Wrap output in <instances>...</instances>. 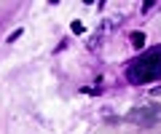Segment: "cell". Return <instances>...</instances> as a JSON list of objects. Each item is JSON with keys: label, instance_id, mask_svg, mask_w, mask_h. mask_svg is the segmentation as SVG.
I'll return each mask as SVG.
<instances>
[{"label": "cell", "instance_id": "1", "mask_svg": "<svg viewBox=\"0 0 161 134\" xmlns=\"http://www.w3.org/2000/svg\"><path fill=\"white\" fill-rule=\"evenodd\" d=\"M156 78H161V48L150 51V54H142L129 67V81L132 83H150Z\"/></svg>", "mask_w": 161, "mask_h": 134}, {"label": "cell", "instance_id": "2", "mask_svg": "<svg viewBox=\"0 0 161 134\" xmlns=\"http://www.w3.org/2000/svg\"><path fill=\"white\" fill-rule=\"evenodd\" d=\"M126 118L132 123H137V126H156V123L161 121V107L158 105H145V107L132 110Z\"/></svg>", "mask_w": 161, "mask_h": 134}, {"label": "cell", "instance_id": "3", "mask_svg": "<svg viewBox=\"0 0 161 134\" xmlns=\"http://www.w3.org/2000/svg\"><path fill=\"white\" fill-rule=\"evenodd\" d=\"M132 46L134 48H142L145 46V35H142V32H134V35H132Z\"/></svg>", "mask_w": 161, "mask_h": 134}, {"label": "cell", "instance_id": "4", "mask_svg": "<svg viewBox=\"0 0 161 134\" xmlns=\"http://www.w3.org/2000/svg\"><path fill=\"white\" fill-rule=\"evenodd\" d=\"M73 32H78V35H80V32H83V22H73Z\"/></svg>", "mask_w": 161, "mask_h": 134}]
</instances>
